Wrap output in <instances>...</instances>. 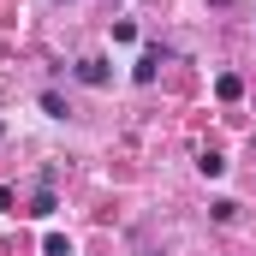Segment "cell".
Here are the masks:
<instances>
[{"label": "cell", "mask_w": 256, "mask_h": 256, "mask_svg": "<svg viewBox=\"0 0 256 256\" xmlns=\"http://www.w3.org/2000/svg\"><path fill=\"white\" fill-rule=\"evenodd\" d=\"M214 96H220V102H238V96H244V78H238V72H220V78H214Z\"/></svg>", "instance_id": "obj_2"}, {"label": "cell", "mask_w": 256, "mask_h": 256, "mask_svg": "<svg viewBox=\"0 0 256 256\" xmlns=\"http://www.w3.org/2000/svg\"><path fill=\"white\" fill-rule=\"evenodd\" d=\"M114 42H137V24L131 18H114Z\"/></svg>", "instance_id": "obj_7"}, {"label": "cell", "mask_w": 256, "mask_h": 256, "mask_svg": "<svg viewBox=\"0 0 256 256\" xmlns=\"http://www.w3.org/2000/svg\"><path fill=\"white\" fill-rule=\"evenodd\" d=\"M30 214H54V185H42V191H36V202H30Z\"/></svg>", "instance_id": "obj_5"}, {"label": "cell", "mask_w": 256, "mask_h": 256, "mask_svg": "<svg viewBox=\"0 0 256 256\" xmlns=\"http://www.w3.org/2000/svg\"><path fill=\"white\" fill-rule=\"evenodd\" d=\"M78 78H84L90 90H102V84H108V60H78Z\"/></svg>", "instance_id": "obj_3"}, {"label": "cell", "mask_w": 256, "mask_h": 256, "mask_svg": "<svg viewBox=\"0 0 256 256\" xmlns=\"http://www.w3.org/2000/svg\"><path fill=\"white\" fill-rule=\"evenodd\" d=\"M42 256H72V244H66L60 232H48V238H42Z\"/></svg>", "instance_id": "obj_6"}, {"label": "cell", "mask_w": 256, "mask_h": 256, "mask_svg": "<svg viewBox=\"0 0 256 256\" xmlns=\"http://www.w3.org/2000/svg\"><path fill=\"white\" fill-rule=\"evenodd\" d=\"M42 114H48V120H66V102L54 96V90H42Z\"/></svg>", "instance_id": "obj_4"}, {"label": "cell", "mask_w": 256, "mask_h": 256, "mask_svg": "<svg viewBox=\"0 0 256 256\" xmlns=\"http://www.w3.org/2000/svg\"><path fill=\"white\" fill-rule=\"evenodd\" d=\"M161 60H167V48H143V60H137V84H155V72H161Z\"/></svg>", "instance_id": "obj_1"}, {"label": "cell", "mask_w": 256, "mask_h": 256, "mask_svg": "<svg viewBox=\"0 0 256 256\" xmlns=\"http://www.w3.org/2000/svg\"><path fill=\"white\" fill-rule=\"evenodd\" d=\"M0 137H6V126H0Z\"/></svg>", "instance_id": "obj_8"}]
</instances>
